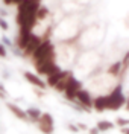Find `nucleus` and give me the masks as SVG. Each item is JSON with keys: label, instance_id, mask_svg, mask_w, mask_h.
<instances>
[{"label": "nucleus", "instance_id": "obj_14", "mask_svg": "<svg viewBox=\"0 0 129 134\" xmlns=\"http://www.w3.org/2000/svg\"><path fill=\"white\" fill-rule=\"evenodd\" d=\"M106 73L108 75L114 76V78H117V79H120V75H121V61H114L111 63L108 69H106Z\"/></svg>", "mask_w": 129, "mask_h": 134}, {"label": "nucleus", "instance_id": "obj_8", "mask_svg": "<svg viewBox=\"0 0 129 134\" xmlns=\"http://www.w3.org/2000/svg\"><path fill=\"white\" fill-rule=\"evenodd\" d=\"M23 78L26 79V82L30 84L34 88H38V90H43V92H46L47 84H46V81H44L43 78L38 75V73H34V72L26 70L24 73H23Z\"/></svg>", "mask_w": 129, "mask_h": 134}, {"label": "nucleus", "instance_id": "obj_23", "mask_svg": "<svg viewBox=\"0 0 129 134\" xmlns=\"http://www.w3.org/2000/svg\"><path fill=\"white\" fill-rule=\"evenodd\" d=\"M76 125H77V128H79V131H88V125L84 124V122H77Z\"/></svg>", "mask_w": 129, "mask_h": 134}, {"label": "nucleus", "instance_id": "obj_19", "mask_svg": "<svg viewBox=\"0 0 129 134\" xmlns=\"http://www.w3.org/2000/svg\"><path fill=\"white\" fill-rule=\"evenodd\" d=\"M0 99H2V100L8 99V92H6V88H5V85H3V84H0Z\"/></svg>", "mask_w": 129, "mask_h": 134}, {"label": "nucleus", "instance_id": "obj_7", "mask_svg": "<svg viewBox=\"0 0 129 134\" xmlns=\"http://www.w3.org/2000/svg\"><path fill=\"white\" fill-rule=\"evenodd\" d=\"M82 88V82H81V79H77L76 76H70V81H69V85H67V88H65V92L62 93L64 94V98L65 100H69V102H75L76 100V94L77 92Z\"/></svg>", "mask_w": 129, "mask_h": 134}, {"label": "nucleus", "instance_id": "obj_18", "mask_svg": "<svg viewBox=\"0 0 129 134\" xmlns=\"http://www.w3.org/2000/svg\"><path fill=\"white\" fill-rule=\"evenodd\" d=\"M114 124H115V126H119V128L129 126V117H117Z\"/></svg>", "mask_w": 129, "mask_h": 134}, {"label": "nucleus", "instance_id": "obj_22", "mask_svg": "<svg viewBox=\"0 0 129 134\" xmlns=\"http://www.w3.org/2000/svg\"><path fill=\"white\" fill-rule=\"evenodd\" d=\"M0 27H2V31H8V27H9L8 21H6L3 17H0Z\"/></svg>", "mask_w": 129, "mask_h": 134}, {"label": "nucleus", "instance_id": "obj_21", "mask_svg": "<svg viewBox=\"0 0 129 134\" xmlns=\"http://www.w3.org/2000/svg\"><path fill=\"white\" fill-rule=\"evenodd\" d=\"M8 57V49L3 43H0V58H6Z\"/></svg>", "mask_w": 129, "mask_h": 134}, {"label": "nucleus", "instance_id": "obj_5", "mask_svg": "<svg viewBox=\"0 0 129 134\" xmlns=\"http://www.w3.org/2000/svg\"><path fill=\"white\" fill-rule=\"evenodd\" d=\"M36 128L41 134H55V117L49 111H43L40 120L36 122Z\"/></svg>", "mask_w": 129, "mask_h": 134}, {"label": "nucleus", "instance_id": "obj_3", "mask_svg": "<svg viewBox=\"0 0 129 134\" xmlns=\"http://www.w3.org/2000/svg\"><path fill=\"white\" fill-rule=\"evenodd\" d=\"M56 61V46L50 40H43V43L38 46V49L34 52V55L30 57L32 64H40L43 61Z\"/></svg>", "mask_w": 129, "mask_h": 134}, {"label": "nucleus", "instance_id": "obj_15", "mask_svg": "<svg viewBox=\"0 0 129 134\" xmlns=\"http://www.w3.org/2000/svg\"><path fill=\"white\" fill-rule=\"evenodd\" d=\"M71 75H73V73L70 72L65 78H62L59 82L55 85V88H53V90H55L56 93H64V92H65V88H67V85H69V81H70V76H71Z\"/></svg>", "mask_w": 129, "mask_h": 134}, {"label": "nucleus", "instance_id": "obj_6", "mask_svg": "<svg viewBox=\"0 0 129 134\" xmlns=\"http://www.w3.org/2000/svg\"><path fill=\"white\" fill-rule=\"evenodd\" d=\"M34 67H35V70H36L38 75L46 76V78L61 70L58 61H53V59H50V61H43V63H40V64H35Z\"/></svg>", "mask_w": 129, "mask_h": 134}, {"label": "nucleus", "instance_id": "obj_17", "mask_svg": "<svg viewBox=\"0 0 129 134\" xmlns=\"http://www.w3.org/2000/svg\"><path fill=\"white\" fill-rule=\"evenodd\" d=\"M47 15H49V8L47 6H40L38 11H36V20L38 21H43V20L47 18Z\"/></svg>", "mask_w": 129, "mask_h": 134}, {"label": "nucleus", "instance_id": "obj_12", "mask_svg": "<svg viewBox=\"0 0 129 134\" xmlns=\"http://www.w3.org/2000/svg\"><path fill=\"white\" fill-rule=\"evenodd\" d=\"M26 113H27L29 124H35V125H36V122L40 120V117H41V114H43V111L38 108V107H35V105L27 107V108H26Z\"/></svg>", "mask_w": 129, "mask_h": 134}, {"label": "nucleus", "instance_id": "obj_9", "mask_svg": "<svg viewBox=\"0 0 129 134\" xmlns=\"http://www.w3.org/2000/svg\"><path fill=\"white\" fill-rule=\"evenodd\" d=\"M6 108H8V111L15 117V119L21 120V122H26V124H29V119H27V113H26V110L21 108L18 104H15V102H6Z\"/></svg>", "mask_w": 129, "mask_h": 134}, {"label": "nucleus", "instance_id": "obj_13", "mask_svg": "<svg viewBox=\"0 0 129 134\" xmlns=\"http://www.w3.org/2000/svg\"><path fill=\"white\" fill-rule=\"evenodd\" d=\"M96 128H97L100 133H108V131H112V130L115 128V124L111 122V120H108V119H100V120H97Z\"/></svg>", "mask_w": 129, "mask_h": 134}, {"label": "nucleus", "instance_id": "obj_1", "mask_svg": "<svg viewBox=\"0 0 129 134\" xmlns=\"http://www.w3.org/2000/svg\"><path fill=\"white\" fill-rule=\"evenodd\" d=\"M126 99L128 98L123 93V85H121V82H119L109 93L94 96L93 110L97 111V113H103V111H119V110L125 108Z\"/></svg>", "mask_w": 129, "mask_h": 134}, {"label": "nucleus", "instance_id": "obj_20", "mask_svg": "<svg viewBox=\"0 0 129 134\" xmlns=\"http://www.w3.org/2000/svg\"><path fill=\"white\" fill-rule=\"evenodd\" d=\"M67 130H69L70 133H73V134L79 133V128H77V125H76V124H71V122H69V124H67Z\"/></svg>", "mask_w": 129, "mask_h": 134}, {"label": "nucleus", "instance_id": "obj_27", "mask_svg": "<svg viewBox=\"0 0 129 134\" xmlns=\"http://www.w3.org/2000/svg\"><path fill=\"white\" fill-rule=\"evenodd\" d=\"M23 2H24V0H14V5H21V3H23Z\"/></svg>", "mask_w": 129, "mask_h": 134}, {"label": "nucleus", "instance_id": "obj_11", "mask_svg": "<svg viewBox=\"0 0 129 134\" xmlns=\"http://www.w3.org/2000/svg\"><path fill=\"white\" fill-rule=\"evenodd\" d=\"M70 73V70L69 69H61L59 72H56V73H53V75L50 76H47V79H46V84H47V87H52V88H55V85L59 82L62 78H65V76Z\"/></svg>", "mask_w": 129, "mask_h": 134}, {"label": "nucleus", "instance_id": "obj_24", "mask_svg": "<svg viewBox=\"0 0 129 134\" xmlns=\"http://www.w3.org/2000/svg\"><path fill=\"white\" fill-rule=\"evenodd\" d=\"M88 134H100V131L94 126V128H88Z\"/></svg>", "mask_w": 129, "mask_h": 134}, {"label": "nucleus", "instance_id": "obj_26", "mask_svg": "<svg viewBox=\"0 0 129 134\" xmlns=\"http://www.w3.org/2000/svg\"><path fill=\"white\" fill-rule=\"evenodd\" d=\"M3 3H5L6 6H9V5H14V0H3Z\"/></svg>", "mask_w": 129, "mask_h": 134}, {"label": "nucleus", "instance_id": "obj_25", "mask_svg": "<svg viewBox=\"0 0 129 134\" xmlns=\"http://www.w3.org/2000/svg\"><path fill=\"white\" fill-rule=\"evenodd\" d=\"M120 133L121 134H129V126H123V128H120Z\"/></svg>", "mask_w": 129, "mask_h": 134}, {"label": "nucleus", "instance_id": "obj_16", "mask_svg": "<svg viewBox=\"0 0 129 134\" xmlns=\"http://www.w3.org/2000/svg\"><path fill=\"white\" fill-rule=\"evenodd\" d=\"M120 61H121V75H120V81H121L126 75V72L129 70V50L123 55V59H120Z\"/></svg>", "mask_w": 129, "mask_h": 134}, {"label": "nucleus", "instance_id": "obj_10", "mask_svg": "<svg viewBox=\"0 0 129 134\" xmlns=\"http://www.w3.org/2000/svg\"><path fill=\"white\" fill-rule=\"evenodd\" d=\"M41 43H43V38L38 37V35H35V34H32L30 38H29V41H27V46H26L24 50H23V57H24V58H30Z\"/></svg>", "mask_w": 129, "mask_h": 134}, {"label": "nucleus", "instance_id": "obj_2", "mask_svg": "<svg viewBox=\"0 0 129 134\" xmlns=\"http://www.w3.org/2000/svg\"><path fill=\"white\" fill-rule=\"evenodd\" d=\"M117 84H119L117 82V78L108 75V73H103V75L93 76V79L88 82V90L97 93L96 96H99V94H106V93L111 92Z\"/></svg>", "mask_w": 129, "mask_h": 134}, {"label": "nucleus", "instance_id": "obj_4", "mask_svg": "<svg viewBox=\"0 0 129 134\" xmlns=\"http://www.w3.org/2000/svg\"><path fill=\"white\" fill-rule=\"evenodd\" d=\"M93 102H94V96H93V93L90 92L88 88H81L76 94V100L71 104L75 108L81 110V111H87V113H90V111H93Z\"/></svg>", "mask_w": 129, "mask_h": 134}]
</instances>
